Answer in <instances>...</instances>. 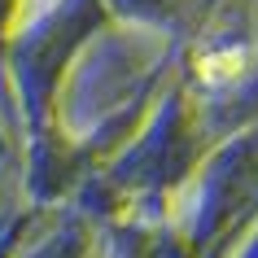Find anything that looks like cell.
I'll return each instance as SVG.
<instances>
[{
    "label": "cell",
    "instance_id": "1",
    "mask_svg": "<svg viewBox=\"0 0 258 258\" xmlns=\"http://www.w3.org/2000/svg\"><path fill=\"white\" fill-rule=\"evenodd\" d=\"M241 66H245V53H241V48L210 53V57H202V79H210V83H219V79H236V75H241Z\"/></svg>",
    "mask_w": 258,
    "mask_h": 258
}]
</instances>
